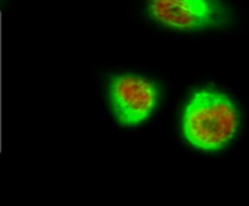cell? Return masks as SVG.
<instances>
[{
    "label": "cell",
    "instance_id": "1",
    "mask_svg": "<svg viewBox=\"0 0 249 206\" xmlns=\"http://www.w3.org/2000/svg\"><path fill=\"white\" fill-rule=\"evenodd\" d=\"M242 114L237 102L216 87L191 94L181 113V133L187 144L201 153H219L238 138Z\"/></svg>",
    "mask_w": 249,
    "mask_h": 206
},
{
    "label": "cell",
    "instance_id": "2",
    "mask_svg": "<svg viewBox=\"0 0 249 206\" xmlns=\"http://www.w3.org/2000/svg\"><path fill=\"white\" fill-rule=\"evenodd\" d=\"M144 11L155 26L180 35L231 30L241 18L232 4L218 0H156Z\"/></svg>",
    "mask_w": 249,
    "mask_h": 206
},
{
    "label": "cell",
    "instance_id": "3",
    "mask_svg": "<svg viewBox=\"0 0 249 206\" xmlns=\"http://www.w3.org/2000/svg\"><path fill=\"white\" fill-rule=\"evenodd\" d=\"M107 98L114 121L125 128H137L155 114L161 90L149 76L124 72L108 81Z\"/></svg>",
    "mask_w": 249,
    "mask_h": 206
}]
</instances>
